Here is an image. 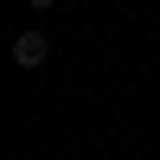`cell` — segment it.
<instances>
[{"label":"cell","mask_w":160,"mask_h":160,"mask_svg":"<svg viewBox=\"0 0 160 160\" xmlns=\"http://www.w3.org/2000/svg\"><path fill=\"white\" fill-rule=\"evenodd\" d=\"M45 58H51V38L38 32V26H26V32L13 38V64H19V71H38Z\"/></svg>","instance_id":"obj_1"},{"label":"cell","mask_w":160,"mask_h":160,"mask_svg":"<svg viewBox=\"0 0 160 160\" xmlns=\"http://www.w3.org/2000/svg\"><path fill=\"white\" fill-rule=\"evenodd\" d=\"M26 7H32V13H51V7H58V0H26Z\"/></svg>","instance_id":"obj_2"}]
</instances>
